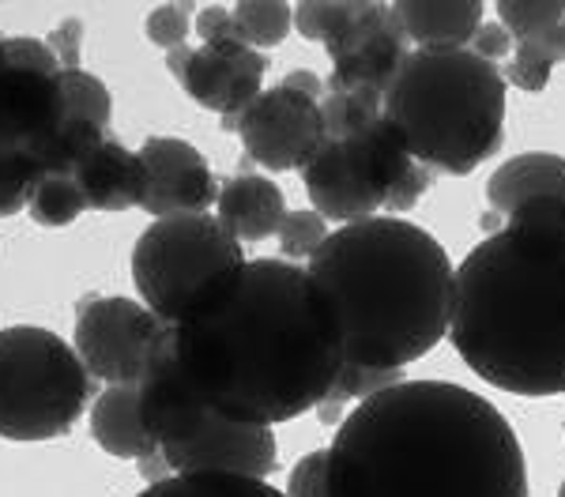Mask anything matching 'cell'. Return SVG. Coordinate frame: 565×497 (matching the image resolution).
<instances>
[{"label": "cell", "mask_w": 565, "mask_h": 497, "mask_svg": "<svg viewBox=\"0 0 565 497\" xmlns=\"http://www.w3.org/2000/svg\"><path fill=\"white\" fill-rule=\"evenodd\" d=\"M167 347L207 411L268 430L321 407L348 361L332 298L282 257L249 260L207 321L167 324Z\"/></svg>", "instance_id": "6da1fadb"}, {"label": "cell", "mask_w": 565, "mask_h": 497, "mask_svg": "<svg viewBox=\"0 0 565 497\" xmlns=\"http://www.w3.org/2000/svg\"><path fill=\"white\" fill-rule=\"evenodd\" d=\"M324 452V497H527L513 422L457 381H399L354 403Z\"/></svg>", "instance_id": "7a4b0ae2"}, {"label": "cell", "mask_w": 565, "mask_h": 497, "mask_svg": "<svg viewBox=\"0 0 565 497\" xmlns=\"http://www.w3.org/2000/svg\"><path fill=\"white\" fill-rule=\"evenodd\" d=\"M457 268L449 336L501 392H565V196L498 215Z\"/></svg>", "instance_id": "3957f363"}, {"label": "cell", "mask_w": 565, "mask_h": 497, "mask_svg": "<svg viewBox=\"0 0 565 497\" xmlns=\"http://www.w3.org/2000/svg\"><path fill=\"white\" fill-rule=\"evenodd\" d=\"M306 271L340 313L348 366L404 369L449 336L457 268L426 226L396 215L348 223Z\"/></svg>", "instance_id": "277c9868"}, {"label": "cell", "mask_w": 565, "mask_h": 497, "mask_svg": "<svg viewBox=\"0 0 565 497\" xmlns=\"http://www.w3.org/2000/svg\"><path fill=\"white\" fill-rule=\"evenodd\" d=\"M381 114L415 162L463 177L505 140V76L471 50H407Z\"/></svg>", "instance_id": "5b68a950"}, {"label": "cell", "mask_w": 565, "mask_h": 497, "mask_svg": "<svg viewBox=\"0 0 565 497\" xmlns=\"http://www.w3.org/2000/svg\"><path fill=\"white\" fill-rule=\"evenodd\" d=\"M249 257L212 212L151 219L132 246V287L170 328L207 321L238 291Z\"/></svg>", "instance_id": "8992f818"}, {"label": "cell", "mask_w": 565, "mask_h": 497, "mask_svg": "<svg viewBox=\"0 0 565 497\" xmlns=\"http://www.w3.org/2000/svg\"><path fill=\"white\" fill-rule=\"evenodd\" d=\"M95 396L76 347L39 324L0 328V437L57 441L72 433Z\"/></svg>", "instance_id": "52a82bcc"}, {"label": "cell", "mask_w": 565, "mask_h": 497, "mask_svg": "<svg viewBox=\"0 0 565 497\" xmlns=\"http://www.w3.org/2000/svg\"><path fill=\"white\" fill-rule=\"evenodd\" d=\"M167 324L136 298H84L76 310V347L87 374L103 385H136Z\"/></svg>", "instance_id": "ba28073f"}, {"label": "cell", "mask_w": 565, "mask_h": 497, "mask_svg": "<svg viewBox=\"0 0 565 497\" xmlns=\"http://www.w3.org/2000/svg\"><path fill=\"white\" fill-rule=\"evenodd\" d=\"M68 121L61 72L0 65V151H23L45 174H57L61 132Z\"/></svg>", "instance_id": "9c48e42d"}, {"label": "cell", "mask_w": 565, "mask_h": 497, "mask_svg": "<svg viewBox=\"0 0 565 497\" xmlns=\"http://www.w3.org/2000/svg\"><path fill=\"white\" fill-rule=\"evenodd\" d=\"M234 129L242 136L245 155L271 174L302 170L324 143L321 102L282 84L264 87L249 110L234 121Z\"/></svg>", "instance_id": "30bf717a"}, {"label": "cell", "mask_w": 565, "mask_h": 497, "mask_svg": "<svg viewBox=\"0 0 565 497\" xmlns=\"http://www.w3.org/2000/svg\"><path fill=\"white\" fill-rule=\"evenodd\" d=\"M324 50L332 57V72L324 79L328 90H370V95L385 98L392 76L412 45L392 20L388 4L359 0V12Z\"/></svg>", "instance_id": "8fae6325"}, {"label": "cell", "mask_w": 565, "mask_h": 497, "mask_svg": "<svg viewBox=\"0 0 565 497\" xmlns=\"http://www.w3.org/2000/svg\"><path fill=\"white\" fill-rule=\"evenodd\" d=\"M136 155H140L143 174H148L143 212L151 219L200 215L215 207L218 181L212 174V162L189 140H181V136H148Z\"/></svg>", "instance_id": "7c38bea8"}, {"label": "cell", "mask_w": 565, "mask_h": 497, "mask_svg": "<svg viewBox=\"0 0 565 497\" xmlns=\"http://www.w3.org/2000/svg\"><path fill=\"white\" fill-rule=\"evenodd\" d=\"M264 72H268V57L245 42H200L189 53L178 84L196 106L218 114L226 129H234V121L264 90Z\"/></svg>", "instance_id": "4fadbf2b"}, {"label": "cell", "mask_w": 565, "mask_h": 497, "mask_svg": "<svg viewBox=\"0 0 565 497\" xmlns=\"http://www.w3.org/2000/svg\"><path fill=\"white\" fill-rule=\"evenodd\" d=\"M136 407H140V422H143V430H148V437L159 445V452L189 445V441L215 419V411H207L204 400L189 388L181 369L174 366V358H170L167 328L154 339L151 355L140 369Z\"/></svg>", "instance_id": "5bb4252c"}, {"label": "cell", "mask_w": 565, "mask_h": 497, "mask_svg": "<svg viewBox=\"0 0 565 497\" xmlns=\"http://www.w3.org/2000/svg\"><path fill=\"white\" fill-rule=\"evenodd\" d=\"M170 475H242V478H264L279 467V441L268 426H249L215 414L189 445L159 452Z\"/></svg>", "instance_id": "9a60e30c"}, {"label": "cell", "mask_w": 565, "mask_h": 497, "mask_svg": "<svg viewBox=\"0 0 565 497\" xmlns=\"http://www.w3.org/2000/svg\"><path fill=\"white\" fill-rule=\"evenodd\" d=\"M302 185L309 193L313 212L321 215V219H332L340 226L370 219V215H377L381 207H385L381 196L359 177V170L351 166L340 140H324L321 148H317V155L302 166Z\"/></svg>", "instance_id": "2e32d148"}, {"label": "cell", "mask_w": 565, "mask_h": 497, "mask_svg": "<svg viewBox=\"0 0 565 497\" xmlns=\"http://www.w3.org/2000/svg\"><path fill=\"white\" fill-rule=\"evenodd\" d=\"M72 181L79 185L90 212H132V207H143V193H148V174H143L140 155L114 136H106L72 170Z\"/></svg>", "instance_id": "e0dca14e"}, {"label": "cell", "mask_w": 565, "mask_h": 497, "mask_svg": "<svg viewBox=\"0 0 565 497\" xmlns=\"http://www.w3.org/2000/svg\"><path fill=\"white\" fill-rule=\"evenodd\" d=\"M388 8L412 50H468L487 20L482 0H396Z\"/></svg>", "instance_id": "ac0fdd59"}, {"label": "cell", "mask_w": 565, "mask_h": 497, "mask_svg": "<svg viewBox=\"0 0 565 497\" xmlns=\"http://www.w3.org/2000/svg\"><path fill=\"white\" fill-rule=\"evenodd\" d=\"M282 215H287V196L271 177L264 174H238L226 185H218L215 219L234 241H264L276 238Z\"/></svg>", "instance_id": "d6986e66"}, {"label": "cell", "mask_w": 565, "mask_h": 497, "mask_svg": "<svg viewBox=\"0 0 565 497\" xmlns=\"http://www.w3.org/2000/svg\"><path fill=\"white\" fill-rule=\"evenodd\" d=\"M90 437L95 445L114 460H148L159 452V445L148 437L136 407V385H106L90 400Z\"/></svg>", "instance_id": "ffe728a7"}, {"label": "cell", "mask_w": 565, "mask_h": 497, "mask_svg": "<svg viewBox=\"0 0 565 497\" xmlns=\"http://www.w3.org/2000/svg\"><path fill=\"white\" fill-rule=\"evenodd\" d=\"M546 196H565V159L551 151H532V155L501 162L487 181L490 215H509Z\"/></svg>", "instance_id": "44dd1931"}, {"label": "cell", "mask_w": 565, "mask_h": 497, "mask_svg": "<svg viewBox=\"0 0 565 497\" xmlns=\"http://www.w3.org/2000/svg\"><path fill=\"white\" fill-rule=\"evenodd\" d=\"M340 143H343V151H348L351 166L359 170V177L381 196V204L388 201L392 188H396L399 181H404L407 170L415 166L404 136H399V129L388 121L385 114H381L377 121H370L359 136L340 140Z\"/></svg>", "instance_id": "7402d4cb"}, {"label": "cell", "mask_w": 565, "mask_h": 497, "mask_svg": "<svg viewBox=\"0 0 565 497\" xmlns=\"http://www.w3.org/2000/svg\"><path fill=\"white\" fill-rule=\"evenodd\" d=\"M136 497H282L276 486L264 478H242V475H167L159 483H148Z\"/></svg>", "instance_id": "603a6c76"}, {"label": "cell", "mask_w": 565, "mask_h": 497, "mask_svg": "<svg viewBox=\"0 0 565 497\" xmlns=\"http://www.w3.org/2000/svg\"><path fill=\"white\" fill-rule=\"evenodd\" d=\"M23 212L39 226H45V230H61V226L76 223L79 215L87 212V204H84L79 185L72 181V174H45L39 177V185L31 188Z\"/></svg>", "instance_id": "cb8c5ba5"}, {"label": "cell", "mask_w": 565, "mask_h": 497, "mask_svg": "<svg viewBox=\"0 0 565 497\" xmlns=\"http://www.w3.org/2000/svg\"><path fill=\"white\" fill-rule=\"evenodd\" d=\"M234 8V23L249 50H271L295 31V4L282 0H238Z\"/></svg>", "instance_id": "d4e9b609"}, {"label": "cell", "mask_w": 565, "mask_h": 497, "mask_svg": "<svg viewBox=\"0 0 565 497\" xmlns=\"http://www.w3.org/2000/svg\"><path fill=\"white\" fill-rule=\"evenodd\" d=\"M381 117V95L370 90H328L321 98L324 140H351Z\"/></svg>", "instance_id": "484cf974"}, {"label": "cell", "mask_w": 565, "mask_h": 497, "mask_svg": "<svg viewBox=\"0 0 565 497\" xmlns=\"http://www.w3.org/2000/svg\"><path fill=\"white\" fill-rule=\"evenodd\" d=\"M61 90H65L68 117L98 125V129H109V121H114V95H109V87L95 72H87V68L61 72Z\"/></svg>", "instance_id": "4316f807"}, {"label": "cell", "mask_w": 565, "mask_h": 497, "mask_svg": "<svg viewBox=\"0 0 565 497\" xmlns=\"http://www.w3.org/2000/svg\"><path fill=\"white\" fill-rule=\"evenodd\" d=\"M498 23L509 31V39L532 42L543 39L546 31H554L565 20V0H498L494 4Z\"/></svg>", "instance_id": "83f0119b"}, {"label": "cell", "mask_w": 565, "mask_h": 497, "mask_svg": "<svg viewBox=\"0 0 565 497\" xmlns=\"http://www.w3.org/2000/svg\"><path fill=\"white\" fill-rule=\"evenodd\" d=\"M399 381H404V369H362V366H348V361H343L332 392H328L324 403H321V414H324L321 422L332 419V411H340V403H348V400L362 403V400H370V396L385 392V388L399 385Z\"/></svg>", "instance_id": "f1b7e54d"}, {"label": "cell", "mask_w": 565, "mask_h": 497, "mask_svg": "<svg viewBox=\"0 0 565 497\" xmlns=\"http://www.w3.org/2000/svg\"><path fill=\"white\" fill-rule=\"evenodd\" d=\"M328 219L313 212V207H302V212H287L276 230V241H279V252L282 260H290V264H309V257H313L317 249L324 246L328 238Z\"/></svg>", "instance_id": "f546056e"}, {"label": "cell", "mask_w": 565, "mask_h": 497, "mask_svg": "<svg viewBox=\"0 0 565 497\" xmlns=\"http://www.w3.org/2000/svg\"><path fill=\"white\" fill-rule=\"evenodd\" d=\"M354 12H359V0H302L295 4V31L309 42L328 45L351 23Z\"/></svg>", "instance_id": "4dcf8cb0"}, {"label": "cell", "mask_w": 565, "mask_h": 497, "mask_svg": "<svg viewBox=\"0 0 565 497\" xmlns=\"http://www.w3.org/2000/svg\"><path fill=\"white\" fill-rule=\"evenodd\" d=\"M45 170L23 151H0V219H12L26 207V196Z\"/></svg>", "instance_id": "1f68e13d"}, {"label": "cell", "mask_w": 565, "mask_h": 497, "mask_svg": "<svg viewBox=\"0 0 565 497\" xmlns=\"http://www.w3.org/2000/svg\"><path fill=\"white\" fill-rule=\"evenodd\" d=\"M551 72H554V57L543 50L540 39L516 42L513 61H509V72H505V84L521 87L527 95H540V90L551 84Z\"/></svg>", "instance_id": "d6a6232c"}, {"label": "cell", "mask_w": 565, "mask_h": 497, "mask_svg": "<svg viewBox=\"0 0 565 497\" xmlns=\"http://www.w3.org/2000/svg\"><path fill=\"white\" fill-rule=\"evenodd\" d=\"M193 15H196V4H159L148 12V20H143V34H148L151 45H159V50H178V45H185L189 31H193Z\"/></svg>", "instance_id": "836d02e7"}, {"label": "cell", "mask_w": 565, "mask_h": 497, "mask_svg": "<svg viewBox=\"0 0 565 497\" xmlns=\"http://www.w3.org/2000/svg\"><path fill=\"white\" fill-rule=\"evenodd\" d=\"M324 472H328V452H306L295 467H290L287 490L282 497H324Z\"/></svg>", "instance_id": "e575fe53"}, {"label": "cell", "mask_w": 565, "mask_h": 497, "mask_svg": "<svg viewBox=\"0 0 565 497\" xmlns=\"http://www.w3.org/2000/svg\"><path fill=\"white\" fill-rule=\"evenodd\" d=\"M193 31L204 42H242L231 4H200L193 15Z\"/></svg>", "instance_id": "d590c367"}, {"label": "cell", "mask_w": 565, "mask_h": 497, "mask_svg": "<svg viewBox=\"0 0 565 497\" xmlns=\"http://www.w3.org/2000/svg\"><path fill=\"white\" fill-rule=\"evenodd\" d=\"M430 185H434V170H426L423 162H415V166L404 174V181H399V185L392 188V196L385 201V212L399 219V215L412 212V207L423 201L426 193H430Z\"/></svg>", "instance_id": "8d00e7d4"}, {"label": "cell", "mask_w": 565, "mask_h": 497, "mask_svg": "<svg viewBox=\"0 0 565 497\" xmlns=\"http://www.w3.org/2000/svg\"><path fill=\"white\" fill-rule=\"evenodd\" d=\"M4 57L15 68H31V72H65L57 65V57L50 53V45L42 39H4Z\"/></svg>", "instance_id": "74e56055"}, {"label": "cell", "mask_w": 565, "mask_h": 497, "mask_svg": "<svg viewBox=\"0 0 565 497\" xmlns=\"http://www.w3.org/2000/svg\"><path fill=\"white\" fill-rule=\"evenodd\" d=\"M50 53L57 57L61 68H79V45H84V23L79 20H65L61 26H53V34L45 39Z\"/></svg>", "instance_id": "f35d334b"}, {"label": "cell", "mask_w": 565, "mask_h": 497, "mask_svg": "<svg viewBox=\"0 0 565 497\" xmlns=\"http://www.w3.org/2000/svg\"><path fill=\"white\" fill-rule=\"evenodd\" d=\"M476 57H482V61H501V57H509L513 53V39H509V31L501 26L498 20H482V26L476 31V39H471V45H468Z\"/></svg>", "instance_id": "ab89813d"}, {"label": "cell", "mask_w": 565, "mask_h": 497, "mask_svg": "<svg viewBox=\"0 0 565 497\" xmlns=\"http://www.w3.org/2000/svg\"><path fill=\"white\" fill-rule=\"evenodd\" d=\"M279 84L290 87V90H298V95H306V98H313V102H321V98L328 95L324 79L313 76V72H290V76H282Z\"/></svg>", "instance_id": "60d3db41"}, {"label": "cell", "mask_w": 565, "mask_h": 497, "mask_svg": "<svg viewBox=\"0 0 565 497\" xmlns=\"http://www.w3.org/2000/svg\"><path fill=\"white\" fill-rule=\"evenodd\" d=\"M540 42H543V50L554 57V65H562V61H565V20L554 26V31H546Z\"/></svg>", "instance_id": "b9f144b4"}, {"label": "cell", "mask_w": 565, "mask_h": 497, "mask_svg": "<svg viewBox=\"0 0 565 497\" xmlns=\"http://www.w3.org/2000/svg\"><path fill=\"white\" fill-rule=\"evenodd\" d=\"M4 61H8V57H4V39H0V65H4Z\"/></svg>", "instance_id": "7bdbcfd3"}, {"label": "cell", "mask_w": 565, "mask_h": 497, "mask_svg": "<svg viewBox=\"0 0 565 497\" xmlns=\"http://www.w3.org/2000/svg\"><path fill=\"white\" fill-rule=\"evenodd\" d=\"M558 497H565V483H562V486H558Z\"/></svg>", "instance_id": "ee69618b"}]
</instances>
